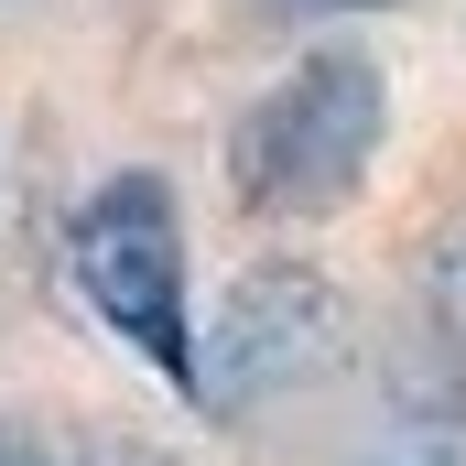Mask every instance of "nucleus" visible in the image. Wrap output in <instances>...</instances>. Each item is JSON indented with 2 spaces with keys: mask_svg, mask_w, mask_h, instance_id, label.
<instances>
[{
  "mask_svg": "<svg viewBox=\"0 0 466 466\" xmlns=\"http://www.w3.org/2000/svg\"><path fill=\"white\" fill-rule=\"evenodd\" d=\"M380 130H390V76H380V55L326 44V55H304L260 109L238 119L228 174H238V196H249L260 218H326V207H348L358 185H369Z\"/></svg>",
  "mask_w": 466,
  "mask_h": 466,
  "instance_id": "f257e3e1",
  "label": "nucleus"
},
{
  "mask_svg": "<svg viewBox=\"0 0 466 466\" xmlns=\"http://www.w3.org/2000/svg\"><path fill=\"white\" fill-rule=\"evenodd\" d=\"M66 260L87 282V304L109 315L141 358H163L174 380H196V326H185V207L152 163H119L109 185L76 207Z\"/></svg>",
  "mask_w": 466,
  "mask_h": 466,
  "instance_id": "f03ea898",
  "label": "nucleus"
},
{
  "mask_svg": "<svg viewBox=\"0 0 466 466\" xmlns=\"http://www.w3.org/2000/svg\"><path fill=\"white\" fill-rule=\"evenodd\" d=\"M337 348H348V293L304 260H260V271L228 282V304L196 337V401H218V412L282 401V390L326 380Z\"/></svg>",
  "mask_w": 466,
  "mask_h": 466,
  "instance_id": "7ed1b4c3",
  "label": "nucleus"
},
{
  "mask_svg": "<svg viewBox=\"0 0 466 466\" xmlns=\"http://www.w3.org/2000/svg\"><path fill=\"white\" fill-rule=\"evenodd\" d=\"M358 466H466V412H401Z\"/></svg>",
  "mask_w": 466,
  "mask_h": 466,
  "instance_id": "20e7f679",
  "label": "nucleus"
},
{
  "mask_svg": "<svg viewBox=\"0 0 466 466\" xmlns=\"http://www.w3.org/2000/svg\"><path fill=\"white\" fill-rule=\"evenodd\" d=\"M423 304H434V326L466 348V207L445 218V238H434V260H423Z\"/></svg>",
  "mask_w": 466,
  "mask_h": 466,
  "instance_id": "39448f33",
  "label": "nucleus"
},
{
  "mask_svg": "<svg viewBox=\"0 0 466 466\" xmlns=\"http://www.w3.org/2000/svg\"><path fill=\"white\" fill-rule=\"evenodd\" d=\"M55 466H174L163 445H130V434H98V445H76V456H55Z\"/></svg>",
  "mask_w": 466,
  "mask_h": 466,
  "instance_id": "423d86ee",
  "label": "nucleus"
},
{
  "mask_svg": "<svg viewBox=\"0 0 466 466\" xmlns=\"http://www.w3.org/2000/svg\"><path fill=\"white\" fill-rule=\"evenodd\" d=\"M0 466H55V456H44V445H33L22 423H0Z\"/></svg>",
  "mask_w": 466,
  "mask_h": 466,
  "instance_id": "0eeeda50",
  "label": "nucleus"
},
{
  "mask_svg": "<svg viewBox=\"0 0 466 466\" xmlns=\"http://www.w3.org/2000/svg\"><path fill=\"white\" fill-rule=\"evenodd\" d=\"M293 11H369V0H293Z\"/></svg>",
  "mask_w": 466,
  "mask_h": 466,
  "instance_id": "6e6552de",
  "label": "nucleus"
}]
</instances>
